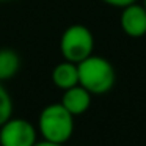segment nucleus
<instances>
[{
	"instance_id": "nucleus-1",
	"label": "nucleus",
	"mask_w": 146,
	"mask_h": 146,
	"mask_svg": "<svg viewBox=\"0 0 146 146\" xmlns=\"http://www.w3.org/2000/svg\"><path fill=\"white\" fill-rule=\"evenodd\" d=\"M74 115H71L61 102L46 105L38 116V133L42 140L66 145L74 133Z\"/></svg>"
},
{
	"instance_id": "nucleus-2",
	"label": "nucleus",
	"mask_w": 146,
	"mask_h": 146,
	"mask_svg": "<svg viewBox=\"0 0 146 146\" xmlns=\"http://www.w3.org/2000/svg\"><path fill=\"white\" fill-rule=\"evenodd\" d=\"M77 69H79V85L88 90L91 94H105L115 86L116 72L113 64L107 58L93 54L83 61L77 63Z\"/></svg>"
},
{
	"instance_id": "nucleus-3",
	"label": "nucleus",
	"mask_w": 146,
	"mask_h": 146,
	"mask_svg": "<svg viewBox=\"0 0 146 146\" xmlns=\"http://www.w3.org/2000/svg\"><path fill=\"white\" fill-rule=\"evenodd\" d=\"M94 52V36L91 30L82 24L66 27L60 38V54L63 60L80 63Z\"/></svg>"
},
{
	"instance_id": "nucleus-4",
	"label": "nucleus",
	"mask_w": 146,
	"mask_h": 146,
	"mask_svg": "<svg viewBox=\"0 0 146 146\" xmlns=\"http://www.w3.org/2000/svg\"><path fill=\"white\" fill-rule=\"evenodd\" d=\"M38 141V129L24 118H13L0 126V146H33Z\"/></svg>"
},
{
	"instance_id": "nucleus-5",
	"label": "nucleus",
	"mask_w": 146,
	"mask_h": 146,
	"mask_svg": "<svg viewBox=\"0 0 146 146\" xmlns=\"http://www.w3.org/2000/svg\"><path fill=\"white\" fill-rule=\"evenodd\" d=\"M119 24L123 32L130 38H141L146 35V10L143 5L135 3L121 8Z\"/></svg>"
},
{
	"instance_id": "nucleus-6",
	"label": "nucleus",
	"mask_w": 146,
	"mask_h": 146,
	"mask_svg": "<svg viewBox=\"0 0 146 146\" xmlns=\"http://www.w3.org/2000/svg\"><path fill=\"white\" fill-rule=\"evenodd\" d=\"M91 98L93 94L88 90H85L82 85H76L72 88L64 90L60 102L71 115L80 116V115L86 113L88 108L91 107Z\"/></svg>"
},
{
	"instance_id": "nucleus-7",
	"label": "nucleus",
	"mask_w": 146,
	"mask_h": 146,
	"mask_svg": "<svg viewBox=\"0 0 146 146\" xmlns=\"http://www.w3.org/2000/svg\"><path fill=\"white\" fill-rule=\"evenodd\" d=\"M52 83L58 90H61V91L79 85V69H77V63L63 60L58 64H55V68L52 69Z\"/></svg>"
},
{
	"instance_id": "nucleus-8",
	"label": "nucleus",
	"mask_w": 146,
	"mask_h": 146,
	"mask_svg": "<svg viewBox=\"0 0 146 146\" xmlns=\"http://www.w3.org/2000/svg\"><path fill=\"white\" fill-rule=\"evenodd\" d=\"M21 69V57L14 49H0V82L14 79Z\"/></svg>"
},
{
	"instance_id": "nucleus-9",
	"label": "nucleus",
	"mask_w": 146,
	"mask_h": 146,
	"mask_svg": "<svg viewBox=\"0 0 146 146\" xmlns=\"http://www.w3.org/2000/svg\"><path fill=\"white\" fill-rule=\"evenodd\" d=\"M13 110H14L13 98L8 93V90L5 88L3 82H0V126L13 116Z\"/></svg>"
},
{
	"instance_id": "nucleus-10",
	"label": "nucleus",
	"mask_w": 146,
	"mask_h": 146,
	"mask_svg": "<svg viewBox=\"0 0 146 146\" xmlns=\"http://www.w3.org/2000/svg\"><path fill=\"white\" fill-rule=\"evenodd\" d=\"M102 3H105V5H108V7H113V8H124V7H127V5H132V3H135L137 0H101Z\"/></svg>"
},
{
	"instance_id": "nucleus-11",
	"label": "nucleus",
	"mask_w": 146,
	"mask_h": 146,
	"mask_svg": "<svg viewBox=\"0 0 146 146\" xmlns=\"http://www.w3.org/2000/svg\"><path fill=\"white\" fill-rule=\"evenodd\" d=\"M33 146H64V145H60V143H52V141H47V140H41V141H36Z\"/></svg>"
},
{
	"instance_id": "nucleus-12",
	"label": "nucleus",
	"mask_w": 146,
	"mask_h": 146,
	"mask_svg": "<svg viewBox=\"0 0 146 146\" xmlns=\"http://www.w3.org/2000/svg\"><path fill=\"white\" fill-rule=\"evenodd\" d=\"M7 2H11V0H0V3H7Z\"/></svg>"
},
{
	"instance_id": "nucleus-13",
	"label": "nucleus",
	"mask_w": 146,
	"mask_h": 146,
	"mask_svg": "<svg viewBox=\"0 0 146 146\" xmlns=\"http://www.w3.org/2000/svg\"><path fill=\"white\" fill-rule=\"evenodd\" d=\"M143 7H145V10H146V0H143Z\"/></svg>"
}]
</instances>
